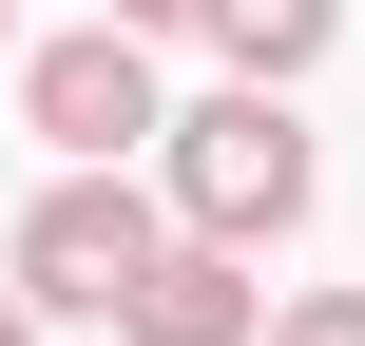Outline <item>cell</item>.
Listing matches in <instances>:
<instances>
[{"instance_id":"cell-1","label":"cell","mask_w":365,"mask_h":346,"mask_svg":"<svg viewBox=\"0 0 365 346\" xmlns=\"http://www.w3.org/2000/svg\"><path fill=\"white\" fill-rule=\"evenodd\" d=\"M154 193H173V231L192 250H289L308 231V193H327V135H308V96H250V77H212L192 116H173V154H154Z\"/></svg>"},{"instance_id":"cell-2","label":"cell","mask_w":365,"mask_h":346,"mask_svg":"<svg viewBox=\"0 0 365 346\" xmlns=\"http://www.w3.org/2000/svg\"><path fill=\"white\" fill-rule=\"evenodd\" d=\"M173 250H192V231H173V193H154V173H38V212H19L0 289H19L38 327H135V289H154Z\"/></svg>"},{"instance_id":"cell-3","label":"cell","mask_w":365,"mask_h":346,"mask_svg":"<svg viewBox=\"0 0 365 346\" xmlns=\"http://www.w3.org/2000/svg\"><path fill=\"white\" fill-rule=\"evenodd\" d=\"M173 77H154V39H115V19H58L38 58H19V135L58 154V173H154L173 154Z\"/></svg>"},{"instance_id":"cell-4","label":"cell","mask_w":365,"mask_h":346,"mask_svg":"<svg viewBox=\"0 0 365 346\" xmlns=\"http://www.w3.org/2000/svg\"><path fill=\"white\" fill-rule=\"evenodd\" d=\"M269 308H289V289H250V250H173L115 346H269Z\"/></svg>"},{"instance_id":"cell-5","label":"cell","mask_w":365,"mask_h":346,"mask_svg":"<svg viewBox=\"0 0 365 346\" xmlns=\"http://www.w3.org/2000/svg\"><path fill=\"white\" fill-rule=\"evenodd\" d=\"M327 39H346V0H212V58H231L250 96H308Z\"/></svg>"},{"instance_id":"cell-6","label":"cell","mask_w":365,"mask_h":346,"mask_svg":"<svg viewBox=\"0 0 365 346\" xmlns=\"http://www.w3.org/2000/svg\"><path fill=\"white\" fill-rule=\"evenodd\" d=\"M269 346H365V289H289V308H269Z\"/></svg>"},{"instance_id":"cell-7","label":"cell","mask_w":365,"mask_h":346,"mask_svg":"<svg viewBox=\"0 0 365 346\" xmlns=\"http://www.w3.org/2000/svg\"><path fill=\"white\" fill-rule=\"evenodd\" d=\"M115 39H212V0H96Z\"/></svg>"},{"instance_id":"cell-8","label":"cell","mask_w":365,"mask_h":346,"mask_svg":"<svg viewBox=\"0 0 365 346\" xmlns=\"http://www.w3.org/2000/svg\"><path fill=\"white\" fill-rule=\"evenodd\" d=\"M19 58H38V39H19V0H0V77H19Z\"/></svg>"},{"instance_id":"cell-9","label":"cell","mask_w":365,"mask_h":346,"mask_svg":"<svg viewBox=\"0 0 365 346\" xmlns=\"http://www.w3.org/2000/svg\"><path fill=\"white\" fill-rule=\"evenodd\" d=\"M0 346H38V308H19V289H0Z\"/></svg>"}]
</instances>
